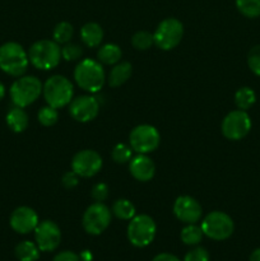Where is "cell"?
<instances>
[{"label":"cell","mask_w":260,"mask_h":261,"mask_svg":"<svg viewBox=\"0 0 260 261\" xmlns=\"http://www.w3.org/2000/svg\"><path fill=\"white\" fill-rule=\"evenodd\" d=\"M35 241L38 249L43 252L55 251L61 242V231L53 221H42L35 231Z\"/></svg>","instance_id":"4fadbf2b"},{"label":"cell","mask_w":260,"mask_h":261,"mask_svg":"<svg viewBox=\"0 0 260 261\" xmlns=\"http://www.w3.org/2000/svg\"><path fill=\"white\" fill-rule=\"evenodd\" d=\"M102 157L93 149H83L75 153L71 160V171L79 177H93L101 171Z\"/></svg>","instance_id":"7c38bea8"},{"label":"cell","mask_w":260,"mask_h":261,"mask_svg":"<svg viewBox=\"0 0 260 261\" xmlns=\"http://www.w3.org/2000/svg\"><path fill=\"white\" fill-rule=\"evenodd\" d=\"M83 55V50L76 43L68 42L61 47V59L66 61H76Z\"/></svg>","instance_id":"4dcf8cb0"},{"label":"cell","mask_w":260,"mask_h":261,"mask_svg":"<svg viewBox=\"0 0 260 261\" xmlns=\"http://www.w3.org/2000/svg\"><path fill=\"white\" fill-rule=\"evenodd\" d=\"M132 73L133 66L129 61H119V63L112 66L111 71H110L109 78H107L109 86L114 87V88L122 86V84L129 81Z\"/></svg>","instance_id":"d6986e66"},{"label":"cell","mask_w":260,"mask_h":261,"mask_svg":"<svg viewBox=\"0 0 260 261\" xmlns=\"http://www.w3.org/2000/svg\"><path fill=\"white\" fill-rule=\"evenodd\" d=\"M209 260H211L209 252L201 246H195L194 249H191L190 251L186 252L185 257H184V261H209Z\"/></svg>","instance_id":"d6a6232c"},{"label":"cell","mask_w":260,"mask_h":261,"mask_svg":"<svg viewBox=\"0 0 260 261\" xmlns=\"http://www.w3.org/2000/svg\"><path fill=\"white\" fill-rule=\"evenodd\" d=\"M74 81L76 86L88 93H97L106 82L103 66L94 59H83L74 69Z\"/></svg>","instance_id":"6da1fadb"},{"label":"cell","mask_w":260,"mask_h":261,"mask_svg":"<svg viewBox=\"0 0 260 261\" xmlns=\"http://www.w3.org/2000/svg\"><path fill=\"white\" fill-rule=\"evenodd\" d=\"M251 119L249 114L242 110L228 112L222 120V134L228 140H241L251 130Z\"/></svg>","instance_id":"8fae6325"},{"label":"cell","mask_w":260,"mask_h":261,"mask_svg":"<svg viewBox=\"0 0 260 261\" xmlns=\"http://www.w3.org/2000/svg\"><path fill=\"white\" fill-rule=\"evenodd\" d=\"M152 261H181L177 256L172 254H168V252H162V254H158L153 257Z\"/></svg>","instance_id":"8d00e7d4"},{"label":"cell","mask_w":260,"mask_h":261,"mask_svg":"<svg viewBox=\"0 0 260 261\" xmlns=\"http://www.w3.org/2000/svg\"><path fill=\"white\" fill-rule=\"evenodd\" d=\"M121 56L122 51L116 43L102 45L99 50L97 51V59H98L99 63L105 64V65H115L121 60Z\"/></svg>","instance_id":"44dd1931"},{"label":"cell","mask_w":260,"mask_h":261,"mask_svg":"<svg viewBox=\"0 0 260 261\" xmlns=\"http://www.w3.org/2000/svg\"><path fill=\"white\" fill-rule=\"evenodd\" d=\"M4 96H5V87H4V84L0 82V101L4 98Z\"/></svg>","instance_id":"ab89813d"},{"label":"cell","mask_w":260,"mask_h":261,"mask_svg":"<svg viewBox=\"0 0 260 261\" xmlns=\"http://www.w3.org/2000/svg\"><path fill=\"white\" fill-rule=\"evenodd\" d=\"M7 125L13 133H23L28 127V114L22 107H13L7 114Z\"/></svg>","instance_id":"ffe728a7"},{"label":"cell","mask_w":260,"mask_h":261,"mask_svg":"<svg viewBox=\"0 0 260 261\" xmlns=\"http://www.w3.org/2000/svg\"><path fill=\"white\" fill-rule=\"evenodd\" d=\"M111 212L116 218L122 219V221H130L137 216V209L135 205L127 199H119L112 204Z\"/></svg>","instance_id":"603a6c76"},{"label":"cell","mask_w":260,"mask_h":261,"mask_svg":"<svg viewBox=\"0 0 260 261\" xmlns=\"http://www.w3.org/2000/svg\"><path fill=\"white\" fill-rule=\"evenodd\" d=\"M99 112V103L91 94L75 97L69 103V114L75 121L89 122L97 117Z\"/></svg>","instance_id":"5bb4252c"},{"label":"cell","mask_w":260,"mask_h":261,"mask_svg":"<svg viewBox=\"0 0 260 261\" xmlns=\"http://www.w3.org/2000/svg\"><path fill=\"white\" fill-rule=\"evenodd\" d=\"M79 259L81 260H83V261H91V252L89 251H83L81 254V256H79Z\"/></svg>","instance_id":"f35d334b"},{"label":"cell","mask_w":260,"mask_h":261,"mask_svg":"<svg viewBox=\"0 0 260 261\" xmlns=\"http://www.w3.org/2000/svg\"><path fill=\"white\" fill-rule=\"evenodd\" d=\"M53 261H81V259L73 251H61L58 255H55Z\"/></svg>","instance_id":"d590c367"},{"label":"cell","mask_w":260,"mask_h":261,"mask_svg":"<svg viewBox=\"0 0 260 261\" xmlns=\"http://www.w3.org/2000/svg\"><path fill=\"white\" fill-rule=\"evenodd\" d=\"M247 65L255 75L260 76V45L250 48L247 54Z\"/></svg>","instance_id":"1f68e13d"},{"label":"cell","mask_w":260,"mask_h":261,"mask_svg":"<svg viewBox=\"0 0 260 261\" xmlns=\"http://www.w3.org/2000/svg\"><path fill=\"white\" fill-rule=\"evenodd\" d=\"M132 45L133 47L139 51L148 50V48H150L154 45L153 33L148 32V31H138L132 37Z\"/></svg>","instance_id":"83f0119b"},{"label":"cell","mask_w":260,"mask_h":261,"mask_svg":"<svg viewBox=\"0 0 260 261\" xmlns=\"http://www.w3.org/2000/svg\"><path fill=\"white\" fill-rule=\"evenodd\" d=\"M129 171L137 181L148 182L154 177L155 165L147 154H138L130 160Z\"/></svg>","instance_id":"e0dca14e"},{"label":"cell","mask_w":260,"mask_h":261,"mask_svg":"<svg viewBox=\"0 0 260 261\" xmlns=\"http://www.w3.org/2000/svg\"><path fill=\"white\" fill-rule=\"evenodd\" d=\"M43 84L38 78L33 75L18 76L17 81L10 86L9 94L14 106L24 107L31 106L42 93Z\"/></svg>","instance_id":"5b68a950"},{"label":"cell","mask_w":260,"mask_h":261,"mask_svg":"<svg viewBox=\"0 0 260 261\" xmlns=\"http://www.w3.org/2000/svg\"><path fill=\"white\" fill-rule=\"evenodd\" d=\"M110 223H111V212L103 203H98V201L91 204L86 209L82 218L84 231L92 236H98L103 233Z\"/></svg>","instance_id":"30bf717a"},{"label":"cell","mask_w":260,"mask_h":261,"mask_svg":"<svg viewBox=\"0 0 260 261\" xmlns=\"http://www.w3.org/2000/svg\"><path fill=\"white\" fill-rule=\"evenodd\" d=\"M249 261H260V247H257L251 252Z\"/></svg>","instance_id":"74e56055"},{"label":"cell","mask_w":260,"mask_h":261,"mask_svg":"<svg viewBox=\"0 0 260 261\" xmlns=\"http://www.w3.org/2000/svg\"><path fill=\"white\" fill-rule=\"evenodd\" d=\"M38 222V216L30 206H18L12 212L9 218V224L14 232L19 234L31 233L36 229Z\"/></svg>","instance_id":"2e32d148"},{"label":"cell","mask_w":260,"mask_h":261,"mask_svg":"<svg viewBox=\"0 0 260 261\" xmlns=\"http://www.w3.org/2000/svg\"><path fill=\"white\" fill-rule=\"evenodd\" d=\"M109 186L103 182H98L92 188L91 196L93 200L98 201V203H103L107 198H109Z\"/></svg>","instance_id":"836d02e7"},{"label":"cell","mask_w":260,"mask_h":261,"mask_svg":"<svg viewBox=\"0 0 260 261\" xmlns=\"http://www.w3.org/2000/svg\"><path fill=\"white\" fill-rule=\"evenodd\" d=\"M28 59L35 68L51 70L61 60V47L54 40L36 41L28 50Z\"/></svg>","instance_id":"3957f363"},{"label":"cell","mask_w":260,"mask_h":261,"mask_svg":"<svg viewBox=\"0 0 260 261\" xmlns=\"http://www.w3.org/2000/svg\"><path fill=\"white\" fill-rule=\"evenodd\" d=\"M173 214L180 222L185 224L198 223L203 216V208L193 196H178L173 203Z\"/></svg>","instance_id":"9a60e30c"},{"label":"cell","mask_w":260,"mask_h":261,"mask_svg":"<svg viewBox=\"0 0 260 261\" xmlns=\"http://www.w3.org/2000/svg\"><path fill=\"white\" fill-rule=\"evenodd\" d=\"M200 227L204 236L214 241H224L229 239L235 231V223L231 217L219 211L206 214L201 221Z\"/></svg>","instance_id":"52a82bcc"},{"label":"cell","mask_w":260,"mask_h":261,"mask_svg":"<svg viewBox=\"0 0 260 261\" xmlns=\"http://www.w3.org/2000/svg\"><path fill=\"white\" fill-rule=\"evenodd\" d=\"M204 233L201 231L200 226H196V223L186 224L183 229H181L180 239L188 246H198L203 240Z\"/></svg>","instance_id":"d4e9b609"},{"label":"cell","mask_w":260,"mask_h":261,"mask_svg":"<svg viewBox=\"0 0 260 261\" xmlns=\"http://www.w3.org/2000/svg\"><path fill=\"white\" fill-rule=\"evenodd\" d=\"M37 119L38 122L41 125H43V126H53L59 120L58 109H55L53 106H48V105L45 107H41L37 114Z\"/></svg>","instance_id":"f1b7e54d"},{"label":"cell","mask_w":260,"mask_h":261,"mask_svg":"<svg viewBox=\"0 0 260 261\" xmlns=\"http://www.w3.org/2000/svg\"><path fill=\"white\" fill-rule=\"evenodd\" d=\"M28 53L18 42H5L0 46V69L8 75L22 76L27 71Z\"/></svg>","instance_id":"7a4b0ae2"},{"label":"cell","mask_w":260,"mask_h":261,"mask_svg":"<svg viewBox=\"0 0 260 261\" xmlns=\"http://www.w3.org/2000/svg\"><path fill=\"white\" fill-rule=\"evenodd\" d=\"M184 36V25L176 18H166L155 28L153 33L154 45L163 51L177 47Z\"/></svg>","instance_id":"ba28073f"},{"label":"cell","mask_w":260,"mask_h":261,"mask_svg":"<svg viewBox=\"0 0 260 261\" xmlns=\"http://www.w3.org/2000/svg\"><path fill=\"white\" fill-rule=\"evenodd\" d=\"M133 149L129 145L124 144V143H119L114 147L111 152V157L114 160V162L120 163V165H124V163L130 162V160L133 158Z\"/></svg>","instance_id":"f546056e"},{"label":"cell","mask_w":260,"mask_h":261,"mask_svg":"<svg viewBox=\"0 0 260 261\" xmlns=\"http://www.w3.org/2000/svg\"><path fill=\"white\" fill-rule=\"evenodd\" d=\"M74 35L73 25L69 22H60L55 25L53 32V38L56 43L59 45H65V43L70 42Z\"/></svg>","instance_id":"484cf974"},{"label":"cell","mask_w":260,"mask_h":261,"mask_svg":"<svg viewBox=\"0 0 260 261\" xmlns=\"http://www.w3.org/2000/svg\"><path fill=\"white\" fill-rule=\"evenodd\" d=\"M157 226L154 219L148 214H139L130 219L126 236L130 244L135 247H147L154 240Z\"/></svg>","instance_id":"8992f818"},{"label":"cell","mask_w":260,"mask_h":261,"mask_svg":"<svg viewBox=\"0 0 260 261\" xmlns=\"http://www.w3.org/2000/svg\"><path fill=\"white\" fill-rule=\"evenodd\" d=\"M40 251L36 242L22 241L15 246V257L19 261H37L40 259Z\"/></svg>","instance_id":"7402d4cb"},{"label":"cell","mask_w":260,"mask_h":261,"mask_svg":"<svg viewBox=\"0 0 260 261\" xmlns=\"http://www.w3.org/2000/svg\"><path fill=\"white\" fill-rule=\"evenodd\" d=\"M256 102V94H255L254 89L250 87H241L237 89L235 93V103H236L237 109L242 110V111H247L251 109Z\"/></svg>","instance_id":"cb8c5ba5"},{"label":"cell","mask_w":260,"mask_h":261,"mask_svg":"<svg viewBox=\"0 0 260 261\" xmlns=\"http://www.w3.org/2000/svg\"><path fill=\"white\" fill-rule=\"evenodd\" d=\"M42 94L48 106L63 109L73 99V83L64 75H53L43 83Z\"/></svg>","instance_id":"277c9868"},{"label":"cell","mask_w":260,"mask_h":261,"mask_svg":"<svg viewBox=\"0 0 260 261\" xmlns=\"http://www.w3.org/2000/svg\"><path fill=\"white\" fill-rule=\"evenodd\" d=\"M81 40L87 47H98L103 40V30L96 22H88L81 28Z\"/></svg>","instance_id":"ac0fdd59"},{"label":"cell","mask_w":260,"mask_h":261,"mask_svg":"<svg viewBox=\"0 0 260 261\" xmlns=\"http://www.w3.org/2000/svg\"><path fill=\"white\" fill-rule=\"evenodd\" d=\"M79 182V176L76 175L74 171H69V172H65L61 177V185L65 189L70 190V189H74Z\"/></svg>","instance_id":"e575fe53"},{"label":"cell","mask_w":260,"mask_h":261,"mask_svg":"<svg viewBox=\"0 0 260 261\" xmlns=\"http://www.w3.org/2000/svg\"><path fill=\"white\" fill-rule=\"evenodd\" d=\"M129 142L132 149L138 154H148L160 147L161 135L153 125L142 124L130 132Z\"/></svg>","instance_id":"9c48e42d"},{"label":"cell","mask_w":260,"mask_h":261,"mask_svg":"<svg viewBox=\"0 0 260 261\" xmlns=\"http://www.w3.org/2000/svg\"><path fill=\"white\" fill-rule=\"evenodd\" d=\"M236 8L244 17H260V0H236Z\"/></svg>","instance_id":"4316f807"}]
</instances>
